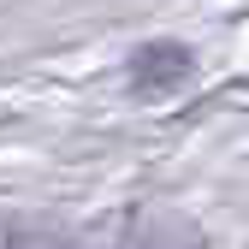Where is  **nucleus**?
I'll return each instance as SVG.
<instances>
[{"label":"nucleus","mask_w":249,"mask_h":249,"mask_svg":"<svg viewBox=\"0 0 249 249\" xmlns=\"http://www.w3.org/2000/svg\"><path fill=\"white\" fill-rule=\"evenodd\" d=\"M131 71H137V89H178L184 77H190V53L172 48V42H154V48L137 53Z\"/></svg>","instance_id":"1"},{"label":"nucleus","mask_w":249,"mask_h":249,"mask_svg":"<svg viewBox=\"0 0 249 249\" xmlns=\"http://www.w3.org/2000/svg\"><path fill=\"white\" fill-rule=\"evenodd\" d=\"M0 249H18V231H12L6 220H0Z\"/></svg>","instance_id":"2"}]
</instances>
